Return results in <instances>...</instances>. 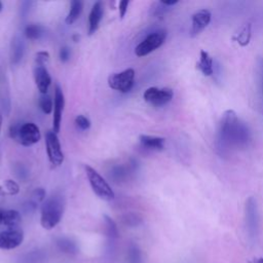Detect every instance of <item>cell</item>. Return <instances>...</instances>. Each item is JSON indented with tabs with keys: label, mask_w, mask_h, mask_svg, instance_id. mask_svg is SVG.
Listing matches in <instances>:
<instances>
[{
	"label": "cell",
	"mask_w": 263,
	"mask_h": 263,
	"mask_svg": "<svg viewBox=\"0 0 263 263\" xmlns=\"http://www.w3.org/2000/svg\"><path fill=\"white\" fill-rule=\"evenodd\" d=\"M252 140L248 124L242 121L233 110H226L219 122L217 146L222 152L240 149L249 146Z\"/></svg>",
	"instance_id": "cell-1"
},
{
	"label": "cell",
	"mask_w": 263,
	"mask_h": 263,
	"mask_svg": "<svg viewBox=\"0 0 263 263\" xmlns=\"http://www.w3.org/2000/svg\"><path fill=\"white\" fill-rule=\"evenodd\" d=\"M65 209L63 196L54 194L48 197L41 205L40 224L44 229L54 228L61 221Z\"/></svg>",
	"instance_id": "cell-2"
},
{
	"label": "cell",
	"mask_w": 263,
	"mask_h": 263,
	"mask_svg": "<svg viewBox=\"0 0 263 263\" xmlns=\"http://www.w3.org/2000/svg\"><path fill=\"white\" fill-rule=\"evenodd\" d=\"M86 177L90 184V187L96 195L104 200H112L115 197V193L107 183V181L90 165L86 164L84 166Z\"/></svg>",
	"instance_id": "cell-3"
},
{
	"label": "cell",
	"mask_w": 263,
	"mask_h": 263,
	"mask_svg": "<svg viewBox=\"0 0 263 263\" xmlns=\"http://www.w3.org/2000/svg\"><path fill=\"white\" fill-rule=\"evenodd\" d=\"M245 222L249 238L254 241L259 231V211L257 200L254 196H249L245 204Z\"/></svg>",
	"instance_id": "cell-4"
},
{
	"label": "cell",
	"mask_w": 263,
	"mask_h": 263,
	"mask_svg": "<svg viewBox=\"0 0 263 263\" xmlns=\"http://www.w3.org/2000/svg\"><path fill=\"white\" fill-rule=\"evenodd\" d=\"M167 32L164 29H158L151 32L143 39L135 48V53L137 57H145L150 52L154 51L160 47L166 39Z\"/></svg>",
	"instance_id": "cell-5"
},
{
	"label": "cell",
	"mask_w": 263,
	"mask_h": 263,
	"mask_svg": "<svg viewBox=\"0 0 263 263\" xmlns=\"http://www.w3.org/2000/svg\"><path fill=\"white\" fill-rule=\"evenodd\" d=\"M135 82V70L125 69L119 73H113L108 77V85L110 88L122 93L128 92Z\"/></svg>",
	"instance_id": "cell-6"
},
{
	"label": "cell",
	"mask_w": 263,
	"mask_h": 263,
	"mask_svg": "<svg viewBox=\"0 0 263 263\" xmlns=\"http://www.w3.org/2000/svg\"><path fill=\"white\" fill-rule=\"evenodd\" d=\"M45 146L49 162L53 167L60 166L64 162V153L58 135L53 130H48L45 135Z\"/></svg>",
	"instance_id": "cell-7"
},
{
	"label": "cell",
	"mask_w": 263,
	"mask_h": 263,
	"mask_svg": "<svg viewBox=\"0 0 263 263\" xmlns=\"http://www.w3.org/2000/svg\"><path fill=\"white\" fill-rule=\"evenodd\" d=\"M174 97L173 89L168 87H149L147 88L143 93V99L148 104L154 106V107H161L166 105L172 101Z\"/></svg>",
	"instance_id": "cell-8"
},
{
	"label": "cell",
	"mask_w": 263,
	"mask_h": 263,
	"mask_svg": "<svg viewBox=\"0 0 263 263\" xmlns=\"http://www.w3.org/2000/svg\"><path fill=\"white\" fill-rule=\"evenodd\" d=\"M41 134L39 127L34 122H26L20 125L15 141L23 146H32L39 142Z\"/></svg>",
	"instance_id": "cell-9"
},
{
	"label": "cell",
	"mask_w": 263,
	"mask_h": 263,
	"mask_svg": "<svg viewBox=\"0 0 263 263\" xmlns=\"http://www.w3.org/2000/svg\"><path fill=\"white\" fill-rule=\"evenodd\" d=\"M24 240V232L18 228L6 229L0 232V249L12 250L21 246Z\"/></svg>",
	"instance_id": "cell-10"
},
{
	"label": "cell",
	"mask_w": 263,
	"mask_h": 263,
	"mask_svg": "<svg viewBox=\"0 0 263 263\" xmlns=\"http://www.w3.org/2000/svg\"><path fill=\"white\" fill-rule=\"evenodd\" d=\"M65 106V97L62 88L57 84L54 88V101H53V117H52V130L58 134L61 128L62 114Z\"/></svg>",
	"instance_id": "cell-11"
},
{
	"label": "cell",
	"mask_w": 263,
	"mask_h": 263,
	"mask_svg": "<svg viewBox=\"0 0 263 263\" xmlns=\"http://www.w3.org/2000/svg\"><path fill=\"white\" fill-rule=\"evenodd\" d=\"M33 75H34V80H35L36 86H37L38 90L40 91V93L41 95L47 93L48 88L51 83V78H50V75H49L46 67L43 65L35 64L34 69H33Z\"/></svg>",
	"instance_id": "cell-12"
},
{
	"label": "cell",
	"mask_w": 263,
	"mask_h": 263,
	"mask_svg": "<svg viewBox=\"0 0 263 263\" xmlns=\"http://www.w3.org/2000/svg\"><path fill=\"white\" fill-rule=\"evenodd\" d=\"M211 12L208 9H200L196 11L191 18V35L197 36L203 31L211 22Z\"/></svg>",
	"instance_id": "cell-13"
},
{
	"label": "cell",
	"mask_w": 263,
	"mask_h": 263,
	"mask_svg": "<svg viewBox=\"0 0 263 263\" xmlns=\"http://www.w3.org/2000/svg\"><path fill=\"white\" fill-rule=\"evenodd\" d=\"M104 13V5L101 1L95 2L88 15V35H92L99 29Z\"/></svg>",
	"instance_id": "cell-14"
},
{
	"label": "cell",
	"mask_w": 263,
	"mask_h": 263,
	"mask_svg": "<svg viewBox=\"0 0 263 263\" xmlns=\"http://www.w3.org/2000/svg\"><path fill=\"white\" fill-rule=\"evenodd\" d=\"M214 61L212 57L205 50H200L199 60L196 63V68L202 73L204 76H212L214 74Z\"/></svg>",
	"instance_id": "cell-15"
},
{
	"label": "cell",
	"mask_w": 263,
	"mask_h": 263,
	"mask_svg": "<svg viewBox=\"0 0 263 263\" xmlns=\"http://www.w3.org/2000/svg\"><path fill=\"white\" fill-rule=\"evenodd\" d=\"M10 59L11 63L13 65H17L24 55L25 51V44L23 41V38L20 36H14V38L11 41V47H10Z\"/></svg>",
	"instance_id": "cell-16"
},
{
	"label": "cell",
	"mask_w": 263,
	"mask_h": 263,
	"mask_svg": "<svg viewBox=\"0 0 263 263\" xmlns=\"http://www.w3.org/2000/svg\"><path fill=\"white\" fill-rule=\"evenodd\" d=\"M140 143L143 147L151 150H162L164 148L165 140L162 137L149 136V135H140Z\"/></svg>",
	"instance_id": "cell-17"
},
{
	"label": "cell",
	"mask_w": 263,
	"mask_h": 263,
	"mask_svg": "<svg viewBox=\"0 0 263 263\" xmlns=\"http://www.w3.org/2000/svg\"><path fill=\"white\" fill-rule=\"evenodd\" d=\"M21 214L15 210H3L1 225L6 226L8 229L16 228L21 223Z\"/></svg>",
	"instance_id": "cell-18"
},
{
	"label": "cell",
	"mask_w": 263,
	"mask_h": 263,
	"mask_svg": "<svg viewBox=\"0 0 263 263\" xmlns=\"http://www.w3.org/2000/svg\"><path fill=\"white\" fill-rule=\"evenodd\" d=\"M83 9V3L80 0H73L71 1L70 4V10L66 16V24L67 25H72L74 24L80 16L81 12Z\"/></svg>",
	"instance_id": "cell-19"
},
{
	"label": "cell",
	"mask_w": 263,
	"mask_h": 263,
	"mask_svg": "<svg viewBox=\"0 0 263 263\" xmlns=\"http://www.w3.org/2000/svg\"><path fill=\"white\" fill-rule=\"evenodd\" d=\"M44 32V28L38 24H30L25 28V36L30 40L39 39Z\"/></svg>",
	"instance_id": "cell-20"
},
{
	"label": "cell",
	"mask_w": 263,
	"mask_h": 263,
	"mask_svg": "<svg viewBox=\"0 0 263 263\" xmlns=\"http://www.w3.org/2000/svg\"><path fill=\"white\" fill-rule=\"evenodd\" d=\"M39 107L42 110V112L44 114H50L52 112V108H53V103H52V99L50 98L49 95L45 93V95H40L39 97Z\"/></svg>",
	"instance_id": "cell-21"
},
{
	"label": "cell",
	"mask_w": 263,
	"mask_h": 263,
	"mask_svg": "<svg viewBox=\"0 0 263 263\" xmlns=\"http://www.w3.org/2000/svg\"><path fill=\"white\" fill-rule=\"evenodd\" d=\"M58 246L63 252L68 253V254L77 252V247H76L75 242H73L72 240H70L68 238H60L58 240Z\"/></svg>",
	"instance_id": "cell-22"
},
{
	"label": "cell",
	"mask_w": 263,
	"mask_h": 263,
	"mask_svg": "<svg viewBox=\"0 0 263 263\" xmlns=\"http://www.w3.org/2000/svg\"><path fill=\"white\" fill-rule=\"evenodd\" d=\"M251 39V25L248 24L246 25L242 30L238 33L237 37H236V41L241 45V46H246Z\"/></svg>",
	"instance_id": "cell-23"
},
{
	"label": "cell",
	"mask_w": 263,
	"mask_h": 263,
	"mask_svg": "<svg viewBox=\"0 0 263 263\" xmlns=\"http://www.w3.org/2000/svg\"><path fill=\"white\" fill-rule=\"evenodd\" d=\"M104 219H105V224H106L107 235L110 236L111 238H116L118 236V230H117L116 223L107 215H104Z\"/></svg>",
	"instance_id": "cell-24"
},
{
	"label": "cell",
	"mask_w": 263,
	"mask_h": 263,
	"mask_svg": "<svg viewBox=\"0 0 263 263\" xmlns=\"http://www.w3.org/2000/svg\"><path fill=\"white\" fill-rule=\"evenodd\" d=\"M171 7L166 6L162 1H158V2H155L153 4V6L151 7V12H152V15L153 16H156V17H160L162 16L163 14H165V12L170 9Z\"/></svg>",
	"instance_id": "cell-25"
},
{
	"label": "cell",
	"mask_w": 263,
	"mask_h": 263,
	"mask_svg": "<svg viewBox=\"0 0 263 263\" xmlns=\"http://www.w3.org/2000/svg\"><path fill=\"white\" fill-rule=\"evenodd\" d=\"M4 187L6 192L10 195H16L20 192L18 184L11 179H7L4 181Z\"/></svg>",
	"instance_id": "cell-26"
},
{
	"label": "cell",
	"mask_w": 263,
	"mask_h": 263,
	"mask_svg": "<svg viewBox=\"0 0 263 263\" xmlns=\"http://www.w3.org/2000/svg\"><path fill=\"white\" fill-rule=\"evenodd\" d=\"M75 124L78 128H80L81 130H86L90 127V121L87 117L83 116V115H77L75 118Z\"/></svg>",
	"instance_id": "cell-27"
},
{
	"label": "cell",
	"mask_w": 263,
	"mask_h": 263,
	"mask_svg": "<svg viewBox=\"0 0 263 263\" xmlns=\"http://www.w3.org/2000/svg\"><path fill=\"white\" fill-rule=\"evenodd\" d=\"M49 61V53L45 50L42 51H38L35 54V64L37 65H43L45 66Z\"/></svg>",
	"instance_id": "cell-28"
},
{
	"label": "cell",
	"mask_w": 263,
	"mask_h": 263,
	"mask_svg": "<svg viewBox=\"0 0 263 263\" xmlns=\"http://www.w3.org/2000/svg\"><path fill=\"white\" fill-rule=\"evenodd\" d=\"M34 202H40L45 199V190L43 188H36L32 193Z\"/></svg>",
	"instance_id": "cell-29"
},
{
	"label": "cell",
	"mask_w": 263,
	"mask_h": 263,
	"mask_svg": "<svg viewBox=\"0 0 263 263\" xmlns=\"http://www.w3.org/2000/svg\"><path fill=\"white\" fill-rule=\"evenodd\" d=\"M70 54H71V51H70V48L68 46L61 47L59 57H60V60H61L62 63H66L70 59Z\"/></svg>",
	"instance_id": "cell-30"
},
{
	"label": "cell",
	"mask_w": 263,
	"mask_h": 263,
	"mask_svg": "<svg viewBox=\"0 0 263 263\" xmlns=\"http://www.w3.org/2000/svg\"><path fill=\"white\" fill-rule=\"evenodd\" d=\"M129 257L132 258L130 259L132 263H140L141 262V254H140V251L137 249V247H132Z\"/></svg>",
	"instance_id": "cell-31"
},
{
	"label": "cell",
	"mask_w": 263,
	"mask_h": 263,
	"mask_svg": "<svg viewBox=\"0 0 263 263\" xmlns=\"http://www.w3.org/2000/svg\"><path fill=\"white\" fill-rule=\"evenodd\" d=\"M128 4H129V1L128 0H122L119 2L118 4V9H119V16L120 18L122 20L127 11V7H128Z\"/></svg>",
	"instance_id": "cell-32"
},
{
	"label": "cell",
	"mask_w": 263,
	"mask_h": 263,
	"mask_svg": "<svg viewBox=\"0 0 263 263\" xmlns=\"http://www.w3.org/2000/svg\"><path fill=\"white\" fill-rule=\"evenodd\" d=\"M260 91H261V97L263 100V63L261 65V74H260Z\"/></svg>",
	"instance_id": "cell-33"
},
{
	"label": "cell",
	"mask_w": 263,
	"mask_h": 263,
	"mask_svg": "<svg viewBox=\"0 0 263 263\" xmlns=\"http://www.w3.org/2000/svg\"><path fill=\"white\" fill-rule=\"evenodd\" d=\"M72 39H73V41H74V42H78V41H79V39H80V35H78V34H74V35L72 36Z\"/></svg>",
	"instance_id": "cell-34"
},
{
	"label": "cell",
	"mask_w": 263,
	"mask_h": 263,
	"mask_svg": "<svg viewBox=\"0 0 263 263\" xmlns=\"http://www.w3.org/2000/svg\"><path fill=\"white\" fill-rule=\"evenodd\" d=\"M6 194V191L3 189L2 186H0V196H4Z\"/></svg>",
	"instance_id": "cell-35"
},
{
	"label": "cell",
	"mask_w": 263,
	"mask_h": 263,
	"mask_svg": "<svg viewBox=\"0 0 263 263\" xmlns=\"http://www.w3.org/2000/svg\"><path fill=\"white\" fill-rule=\"evenodd\" d=\"M254 263H263V258H256L254 260Z\"/></svg>",
	"instance_id": "cell-36"
},
{
	"label": "cell",
	"mask_w": 263,
	"mask_h": 263,
	"mask_svg": "<svg viewBox=\"0 0 263 263\" xmlns=\"http://www.w3.org/2000/svg\"><path fill=\"white\" fill-rule=\"evenodd\" d=\"M1 124H2V115H1V112H0V130H1Z\"/></svg>",
	"instance_id": "cell-37"
},
{
	"label": "cell",
	"mask_w": 263,
	"mask_h": 263,
	"mask_svg": "<svg viewBox=\"0 0 263 263\" xmlns=\"http://www.w3.org/2000/svg\"><path fill=\"white\" fill-rule=\"evenodd\" d=\"M2 212H3V210H1V209H0V225H1V218H2Z\"/></svg>",
	"instance_id": "cell-38"
},
{
	"label": "cell",
	"mask_w": 263,
	"mask_h": 263,
	"mask_svg": "<svg viewBox=\"0 0 263 263\" xmlns=\"http://www.w3.org/2000/svg\"><path fill=\"white\" fill-rule=\"evenodd\" d=\"M2 8H3V5H2V2H0V11L2 10Z\"/></svg>",
	"instance_id": "cell-39"
}]
</instances>
